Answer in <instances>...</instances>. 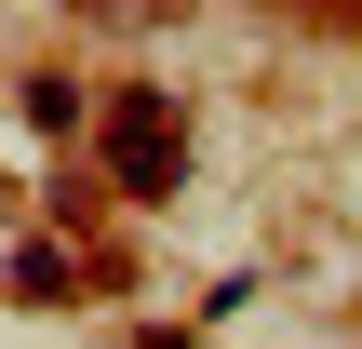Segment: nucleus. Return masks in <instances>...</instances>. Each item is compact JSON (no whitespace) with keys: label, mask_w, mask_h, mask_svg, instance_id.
<instances>
[{"label":"nucleus","mask_w":362,"mask_h":349,"mask_svg":"<svg viewBox=\"0 0 362 349\" xmlns=\"http://www.w3.org/2000/svg\"><path fill=\"white\" fill-rule=\"evenodd\" d=\"M107 175L148 202V188H175V108L161 94H121V121H107Z\"/></svg>","instance_id":"obj_1"}]
</instances>
